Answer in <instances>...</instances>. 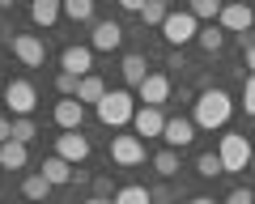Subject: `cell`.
<instances>
[{
  "mask_svg": "<svg viewBox=\"0 0 255 204\" xmlns=\"http://www.w3.org/2000/svg\"><path fill=\"white\" fill-rule=\"evenodd\" d=\"M51 115H55V123H60L64 132H77V128H81V119H85V102L81 98H60Z\"/></svg>",
  "mask_w": 255,
  "mask_h": 204,
  "instance_id": "cell-13",
  "label": "cell"
},
{
  "mask_svg": "<svg viewBox=\"0 0 255 204\" xmlns=\"http://www.w3.org/2000/svg\"><path fill=\"white\" fill-rule=\"evenodd\" d=\"M187 204H217V200H213V196H191Z\"/></svg>",
  "mask_w": 255,
  "mask_h": 204,
  "instance_id": "cell-37",
  "label": "cell"
},
{
  "mask_svg": "<svg viewBox=\"0 0 255 204\" xmlns=\"http://www.w3.org/2000/svg\"><path fill=\"white\" fill-rule=\"evenodd\" d=\"M119 187L111 183V175H94V196H107V200H115Z\"/></svg>",
  "mask_w": 255,
  "mask_h": 204,
  "instance_id": "cell-32",
  "label": "cell"
},
{
  "mask_svg": "<svg viewBox=\"0 0 255 204\" xmlns=\"http://www.w3.org/2000/svg\"><path fill=\"white\" fill-rule=\"evenodd\" d=\"M145 4H149V0H119V9H128V13H140Z\"/></svg>",
  "mask_w": 255,
  "mask_h": 204,
  "instance_id": "cell-36",
  "label": "cell"
},
{
  "mask_svg": "<svg viewBox=\"0 0 255 204\" xmlns=\"http://www.w3.org/2000/svg\"><path fill=\"white\" fill-rule=\"evenodd\" d=\"M77 85H81V77H73V73H60V77H55L60 98H77Z\"/></svg>",
  "mask_w": 255,
  "mask_h": 204,
  "instance_id": "cell-30",
  "label": "cell"
},
{
  "mask_svg": "<svg viewBox=\"0 0 255 204\" xmlns=\"http://www.w3.org/2000/svg\"><path fill=\"white\" fill-rule=\"evenodd\" d=\"M111 162L115 166H140L145 162V140L132 132V136H111Z\"/></svg>",
  "mask_w": 255,
  "mask_h": 204,
  "instance_id": "cell-7",
  "label": "cell"
},
{
  "mask_svg": "<svg viewBox=\"0 0 255 204\" xmlns=\"http://www.w3.org/2000/svg\"><path fill=\"white\" fill-rule=\"evenodd\" d=\"M251 170H255V158H251Z\"/></svg>",
  "mask_w": 255,
  "mask_h": 204,
  "instance_id": "cell-41",
  "label": "cell"
},
{
  "mask_svg": "<svg viewBox=\"0 0 255 204\" xmlns=\"http://www.w3.org/2000/svg\"><path fill=\"white\" fill-rule=\"evenodd\" d=\"M226 204H255V192L251 187H234V192L226 196Z\"/></svg>",
  "mask_w": 255,
  "mask_h": 204,
  "instance_id": "cell-33",
  "label": "cell"
},
{
  "mask_svg": "<svg viewBox=\"0 0 255 204\" xmlns=\"http://www.w3.org/2000/svg\"><path fill=\"white\" fill-rule=\"evenodd\" d=\"M119 73H124V81L128 85H140V81H145V56H140V51H128V56H124V64H119Z\"/></svg>",
  "mask_w": 255,
  "mask_h": 204,
  "instance_id": "cell-19",
  "label": "cell"
},
{
  "mask_svg": "<svg viewBox=\"0 0 255 204\" xmlns=\"http://www.w3.org/2000/svg\"><path fill=\"white\" fill-rule=\"evenodd\" d=\"M243 111L255 119V77H243Z\"/></svg>",
  "mask_w": 255,
  "mask_h": 204,
  "instance_id": "cell-31",
  "label": "cell"
},
{
  "mask_svg": "<svg viewBox=\"0 0 255 204\" xmlns=\"http://www.w3.org/2000/svg\"><path fill=\"white\" fill-rule=\"evenodd\" d=\"M64 17L90 21V17H94V0H64Z\"/></svg>",
  "mask_w": 255,
  "mask_h": 204,
  "instance_id": "cell-28",
  "label": "cell"
},
{
  "mask_svg": "<svg viewBox=\"0 0 255 204\" xmlns=\"http://www.w3.org/2000/svg\"><path fill=\"white\" fill-rule=\"evenodd\" d=\"M47 192H51V183H47L43 175H26L21 179V196H26V200H47Z\"/></svg>",
  "mask_w": 255,
  "mask_h": 204,
  "instance_id": "cell-25",
  "label": "cell"
},
{
  "mask_svg": "<svg viewBox=\"0 0 255 204\" xmlns=\"http://www.w3.org/2000/svg\"><path fill=\"white\" fill-rule=\"evenodd\" d=\"M9 47H13V56H17L26 68H43L47 47H43V38H38V34H13V38H9Z\"/></svg>",
  "mask_w": 255,
  "mask_h": 204,
  "instance_id": "cell-8",
  "label": "cell"
},
{
  "mask_svg": "<svg viewBox=\"0 0 255 204\" xmlns=\"http://www.w3.org/2000/svg\"><path fill=\"white\" fill-rule=\"evenodd\" d=\"M0 9H13V0H0Z\"/></svg>",
  "mask_w": 255,
  "mask_h": 204,
  "instance_id": "cell-39",
  "label": "cell"
},
{
  "mask_svg": "<svg viewBox=\"0 0 255 204\" xmlns=\"http://www.w3.org/2000/svg\"><path fill=\"white\" fill-rule=\"evenodd\" d=\"M30 162V145H21V140H4L0 145V170H21Z\"/></svg>",
  "mask_w": 255,
  "mask_h": 204,
  "instance_id": "cell-18",
  "label": "cell"
},
{
  "mask_svg": "<svg viewBox=\"0 0 255 204\" xmlns=\"http://www.w3.org/2000/svg\"><path fill=\"white\" fill-rule=\"evenodd\" d=\"M217 26L226 30V34H251V26H255V4H247V0H230L226 9H221Z\"/></svg>",
  "mask_w": 255,
  "mask_h": 204,
  "instance_id": "cell-6",
  "label": "cell"
},
{
  "mask_svg": "<svg viewBox=\"0 0 255 204\" xmlns=\"http://www.w3.org/2000/svg\"><path fill=\"white\" fill-rule=\"evenodd\" d=\"M119 43H124V26H119V21H98L94 34H90V47H94V51H115Z\"/></svg>",
  "mask_w": 255,
  "mask_h": 204,
  "instance_id": "cell-15",
  "label": "cell"
},
{
  "mask_svg": "<svg viewBox=\"0 0 255 204\" xmlns=\"http://www.w3.org/2000/svg\"><path fill=\"white\" fill-rule=\"evenodd\" d=\"M115 204H153V192L140 187V183H128V187L115 192Z\"/></svg>",
  "mask_w": 255,
  "mask_h": 204,
  "instance_id": "cell-22",
  "label": "cell"
},
{
  "mask_svg": "<svg viewBox=\"0 0 255 204\" xmlns=\"http://www.w3.org/2000/svg\"><path fill=\"white\" fill-rule=\"evenodd\" d=\"M153 170L162 179H174V175H179V149H162V153H153Z\"/></svg>",
  "mask_w": 255,
  "mask_h": 204,
  "instance_id": "cell-23",
  "label": "cell"
},
{
  "mask_svg": "<svg viewBox=\"0 0 255 204\" xmlns=\"http://www.w3.org/2000/svg\"><path fill=\"white\" fill-rule=\"evenodd\" d=\"M85 204H115V200H107V196H90Z\"/></svg>",
  "mask_w": 255,
  "mask_h": 204,
  "instance_id": "cell-38",
  "label": "cell"
},
{
  "mask_svg": "<svg viewBox=\"0 0 255 204\" xmlns=\"http://www.w3.org/2000/svg\"><path fill=\"white\" fill-rule=\"evenodd\" d=\"M196 43H200L204 51H209V56H217L221 47H226V30H221V26H213V21H209V26H200V34H196Z\"/></svg>",
  "mask_w": 255,
  "mask_h": 204,
  "instance_id": "cell-21",
  "label": "cell"
},
{
  "mask_svg": "<svg viewBox=\"0 0 255 204\" xmlns=\"http://www.w3.org/2000/svg\"><path fill=\"white\" fill-rule=\"evenodd\" d=\"M34 136H38L34 119H30V115H17V119H13V140H21V145H30Z\"/></svg>",
  "mask_w": 255,
  "mask_h": 204,
  "instance_id": "cell-29",
  "label": "cell"
},
{
  "mask_svg": "<svg viewBox=\"0 0 255 204\" xmlns=\"http://www.w3.org/2000/svg\"><path fill=\"white\" fill-rule=\"evenodd\" d=\"M243 64H247V77H255V43L243 47Z\"/></svg>",
  "mask_w": 255,
  "mask_h": 204,
  "instance_id": "cell-34",
  "label": "cell"
},
{
  "mask_svg": "<svg viewBox=\"0 0 255 204\" xmlns=\"http://www.w3.org/2000/svg\"><path fill=\"white\" fill-rule=\"evenodd\" d=\"M60 73L90 77V73H94V47H81V43L64 47V51H60Z\"/></svg>",
  "mask_w": 255,
  "mask_h": 204,
  "instance_id": "cell-9",
  "label": "cell"
},
{
  "mask_svg": "<svg viewBox=\"0 0 255 204\" xmlns=\"http://www.w3.org/2000/svg\"><path fill=\"white\" fill-rule=\"evenodd\" d=\"M196 175L200 179H217V175H226V166H221L217 153H200V158H196Z\"/></svg>",
  "mask_w": 255,
  "mask_h": 204,
  "instance_id": "cell-26",
  "label": "cell"
},
{
  "mask_svg": "<svg viewBox=\"0 0 255 204\" xmlns=\"http://www.w3.org/2000/svg\"><path fill=\"white\" fill-rule=\"evenodd\" d=\"M98 119L107 128H124V123L136 119V98L128 90H107V98L98 102Z\"/></svg>",
  "mask_w": 255,
  "mask_h": 204,
  "instance_id": "cell-2",
  "label": "cell"
},
{
  "mask_svg": "<svg viewBox=\"0 0 255 204\" xmlns=\"http://www.w3.org/2000/svg\"><path fill=\"white\" fill-rule=\"evenodd\" d=\"M221 9H226V0H191V13H196V21H213V17H221Z\"/></svg>",
  "mask_w": 255,
  "mask_h": 204,
  "instance_id": "cell-27",
  "label": "cell"
},
{
  "mask_svg": "<svg viewBox=\"0 0 255 204\" xmlns=\"http://www.w3.org/2000/svg\"><path fill=\"white\" fill-rule=\"evenodd\" d=\"M196 34H200V21H196V13H191V9H179V13H170V17L162 21V38L170 47H187Z\"/></svg>",
  "mask_w": 255,
  "mask_h": 204,
  "instance_id": "cell-4",
  "label": "cell"
},
{
  "mask_svg": "<svg viewBox=\"0 0 255 204\" xmlns=\"http://www.w3.org/2000/svg\"><path fill=\"white\" fill-rule=\"evenodd\" d=\"M162 140H166V149H187L196 140V119H166Z\"/></svg>",
  "mask_w": 255,
  "mask_h": 204,
  "instance_id": "cell-14",
  "label": "cell"
},
{
  "mask_svg": "<svg viewBox=\"0 0 255 204\" xmlns=\"http://www.w3.org/2000/svg\"><path fill=\"white\" fill-rule=\"evenodd\" d=\"M217 158H221V166H226V175L247 170V166H251V158H255V149H251V140H247V132H226V136H221V145H217Z\"/></svg>",
  "mask_w": 255,
  "mask_h": 204,
  "instance_id": "cell-3",
  "label": "cell"
},
{
  "mask_svg": "<svg viewBox=\"0 0 255 204\" xmlns=\"http://www.w3.org/2000/svg\"><path fill=\"white\" fill-rule=\"evenodd\" d=\"M64 13V0H30V21L34 26H55Z\"/></svg>",
  "mask_w": 255,
  "mask_h": 204,
  "instance_id": "cell-17",
  "label": "cell"
},
{
  "mask_svg": "<svg viewBox=\"0 0 255 204\" xmlns=\"http://www.w3.org/2000/svg\"><path fill=\"white\" fill-rule=\"evenodd\" d=\"M132 128H136L140 140L162 136V132H166V115H162V106H136V119H132Z\"/></svg>",
  "mask_w": 255,
  "mask_h": 204,
  "instance_id": "cell-12",
  "label": "cell"
},
{
  "mask_svg": "<svg viewBox=\"0 0 255 204\" xmlns=\"http://www.w3.org/2000/svg\"><path fill=\"white\" fill-rule=\"evenodd\" d=\"M230 115H234V98H230L226 90H217V85H209V90L196 98V128H226Z\"/></svg>",
  "mask_w": 255,
  "mask_h": 204,
  "instance_id": "cell-1",
  "label": "cell"
},
{
  "mask_svg": "<svg viewBox=\"0 0 255 204\" xmlns=\"http://www.w3.org/2000/svg\"><path fill=\"white\" fill-rule=\"evenodd\" d=\"M136 98L145 102V106H162V102L170 98V77L166 73H149L145 81L136 85Z\"/></svg>",
  "mask_w": 255,
  "mask_h": 204,
  "instance_id": "cell-11",
  "label": "cell"
},
{
  "mask_svg": "<svg viewBox=\"0 0 255 204\" xmlns=\"http://www.w3.org/2000/svg\"><path fill=\"white\" fill-rule=\"evenodd\" d=\"M166 17H170V0H149L145 9H140V21L145 26H162Z\"/></svg>",
  "mask_w": 255,
  "mask_h": 204,
  "instance_id": "cell-24",
  "label": "cell"
},
{
  "mask_svg": "<svg viewBox=\"0 0 255 204\" xmlns=\"http://www.w3.org/2000/svg\"><path fill=\"white\" fill-rule=\"evenodd\" d=\"M0 102H4V115H30L38 106V94H34V85L30 81H9L4 90H0Z\"/></svg>",
  "mask_w": 255,
  "mask_h": 204,
  "instance_id": "cell-5",
  "label": "cell"
},
{
  "mask_svg": "<svg viewBox=\"0 0 255 204\" xmlns=\"http://www.w3.org/2000/svg\"><path fill=\"white\" fill-rule=\"evenodd\" d=\"M77 98H81V102H94V106H98V102L107 98V85H102V77H98V73L81 77V85H77Z\"/></svg>",
  "mask_w": 255,
  "mask_h": 204,
  "instance_id": "cell-20",
  "label": "cell"
},
{
  "mask_svg": "<svg viewBox=\"0 0 255 204\" xmlns=\"http://www.w3.org/2000/svg\"><path fill=\"white\" fill-rule=\"evenodd\" d=\"M4 140H13V119L9 115H0V145H4Z\"/></svg>",
  "mask_w": 255,
  "mask_h": 204,
  "instance_id": "cell-35",
  "label": "cell"
},
{
  "mask_svg": "<svg viewBox=\"0 0 255 204\" xmlns=\"http://www.w3.org/2000/svg\"><path fill=\"white\" fill-rule=\"evenodd\" d=\"M73 170H77L73 162H64V158H55V153H51V158L43 162V170H38V175H43L51 187H64V183H73Z\"/></svg>",
  "mask_w": 255,
  "mask_h": 204,
  "instance_id": "cell-16",
  "label": "cell"
},
{
  "mask_svg": "<svg viewBox=\"0 0 255 204\" xmlns=\"http://www.w3.org/2000/svg\"><path fill=\"white\" fill-rule=\"evenodd\" d=\"M55 158L73 162V166H81L85 158H90V136H81V128L77 132H64V136H55Z\"/></svg>",
  "mask_w": 255,
  "mask_h": 204,
  "instance_id": "cell-10",
  "label": "cell"
},
{
  "mask_svg": "<svg viewBox=\"0 0 255 204\" xmlns=\"http://www.w3.org/2000/svg\"><path fill=\"white\" fill-rule=\"evenodd\" d=\"M0 90H4V73H0Z\"/></svg>",
  "mask_w": 255,
  "mask_h": 204,
  "instance_id": "cell-40",
  "label": "cell"
}]
</instances>
